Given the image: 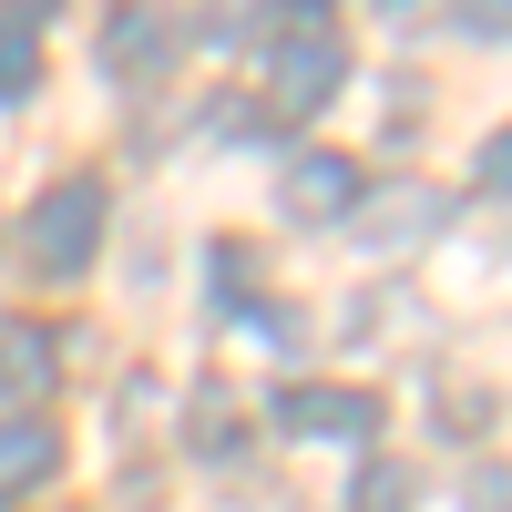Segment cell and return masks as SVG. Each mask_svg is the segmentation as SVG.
Instances as JSON below:
<instances>
[{
	"label": "cell",
	"instance_id": "cell-1",
	"mask_svg": "<svg viewBox=\"0 0 512 512\" xmlns=\"http://www.w3.org/2000/svg\"><path fill=\"white\" fill-rule=\"evenodd\" d=\"M338 82H349V52H338V31L328 21H287L277 41H267V123H318L328 103H338Z\"/></svg>",
	"mask_w": 512,
	"mask_h": 512
},
{
	"label": "cell",
	"instance_id": "cell-2",
	"mask_svg": "<svg viewBox=\"0 0 512 512\" xmlns=\"http://www.w3.org/2000/svg\"><path fill=\"white\" fill-rule=\"evenodd\" d=\"M103 216H113V185H103V175H62V185H41V205L21 216L31 267H41V277H82V267L103 256Z\"/></svg>",
	"mask_w": 512,
	"mask_h": 512
},
{
	"label": "cell",
	"instance_id": "cell-3",
	"mask_svg": "<svg viewBox=\"0 0 512 512\" xmlns=\"http://www.w3.org/2000/svg\"><path fill=\"white\" fill-rule=\"evenodd\" d=\"M359 195H369V175L349 154H287V185H277V205L297 226H349L359 216Z\"/></svg>",
	"mask_w": 512,
	"mask_h": 512
},
{
	"label": "cell",
	"instance_id": "cell-4",
	"mask_svg": "<svg viewBox=\"0 0 512 512\" xmlns=\"http://www.w3.org/2000/svg\"><path fill=\"white\" fill-rule=\"evenodd\" d=\"M277 431L287 441H369L379 400L369 390H328V379H297V390H277Z\"/></svg>",
	"mask_w": 512,
	"mask_h": 512
},
{
	"label": "cell",
	"instance_id": "cell-5",
	"mask_svg": "<svg viewBox=\"0 0 512 512\" xmlns=\"http://www.w3.org/2000/svg\"><path fill=\"white\" fill-rule=\"evenodd\" d=\"M62 390V338L41 318H0V400L11 410H41Z\"/></svg>",
	"mask_w": 512,
	"mask_h": 512
},
{
	"label": "cell",
	"instance_id": "cell-6",
	"mask_svg": "<svg viewBox=\"0 0 512 512\" xmlns=\"http://www.w3.org/2000/svg\"><path fill=\"white\" fill-rule=\"evenodd\" d=\"M359 226H369V246L400 256V246H420V236L451 226V195H441V185H400V195H379V205L359 195Z\"/></svg>",
	"mask_w": 512,
	"mask_h": 512
},
{
	"label": "cell",
	"instance_id": "cell-7",
	"mask_svg": "<svg viewBox=\"0 0 512 512\" xmlns=\"http://www.w3.org/2000/svg\"><path fill=\"white\" fill-rule=\"evenodd\" d=\"M62 472V431L41 410H0V492H41Z\"/></svg>",
	"mask_w": 512,
	"mask_h": 512
},
{
	"label": "cell",
	"instance_id": "cell-8",
	"mask_svg": "<svg viewBox=\"0 0 512 512\" xmlns=\"http://www.w3.org/2000/svg\"><path fill=\"white\" fill-rule=\"evenodd\" d=\"M154 52H164V11H154V0H123L113 31H103V72H113V82H144Z\"/></svg>",
	"mask_w": 512,
	"mask_h": 512
},
{
	"label": "cell",
	"instance_id": "cell-9",
	"mask_svg": "<svg viewBox=\"0 0 512 512\" xmlns=\"http://www.w3.org/2000/svg\"><path fill=\"white\" fill-rule=\"evenodd\" d=\"M31 82H41V41H31V21H0V103H31Z\"/></svg>",
	"mask_w": 512,
	"mask_h": 512
},
{
	"label": "cell",
	"instance_id": "cell-10",
	"mask_svg": "<svg viewBox=\"0 0 512 512\" xmlns=\"http://www.w3.org/2000/svg\"><path fill=\"white\" fill-rule=\"evenodd\" d=\"M349 512H410V472H400V461H369L359 492H349Z\"/></svg>",
	"mask_w": 512,
	"mask_h": 512
},
{
	"label": "cell",
	"instance_id": "cell-11",
	"mask_svg": "<svg viewBox=\"0 0 512 512\" xmlns=\"http://www.w3.org/2000/svg\"><path fill=\"white\" fill-rule=\"evenodd\" d=\"M482 195H512V123L482 144Z\"/></svg>",
	"mask_w": 512,
	"mask_h": 512
},
{
	"label": "cell",
	"instance_id": "cell-12",
	"mask_svg": "<svg viewBox=\"0 0 512 512\" xmlns=\"http://www.w3.org/2000/svg\"><path fill=\"white\" fill-rule=\"evenodd\" d=\"M472 512H512V472H482L472 482Z\"/></svg>",
	"mask_w": 512,
	"mask_h": 512
},
{
	"label": "cell",
	"instance_id": "cell-13",
	"mask_svg": "<svg viewBox=\"0 0 512 512\" xmlns=\"http://www.w3.org/2000/svg\"><path fill=\"white\" fill-rule=\"evenodd\" d=\"M338 11V0H287V21H328Z\"/></svg>",
	"mask_w": 512,
	"mask_h": 512
},
{
	"label": "cell",
	"instance_id": "cell-14",
	"mask_svg": "<svg viewBox=\"0 0 512 512\" xmlns=\"http://www.w3.org/2000/svg\"><path fill=\"white\" fill-rule=\"evenodd\" d=\"M41 11H62V0H11V21H41Z\"/></svg>",
	"mask_w": 512,
	"mask_h": 512
},
{
	"label": "cell",
	"instance_id": "cell-15",
	"mask_svg": "<svg viewBox=\"0 0 512 512\" xmlns=\"http://www.w3.org/2000/svg\"><path fill=\"white\" fill-rule=\"evenodd\" d=\"M492 11H502V0H492Z\"/></svg>",
	"mask_w": 512,
	"mask_h": 512
}]
</instances>
